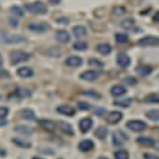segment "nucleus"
<instances>
[{"label": "nucleus", "instance_id": "obj_1", "mask_svg": "<svg viewBox=\"0 0 159 159\" xmlns=\"http://www.w3.org/2000/svg\"><path fill=\"white\" fill-rule=\"evenodd\" d=\"M25 8L29 12L35 15H44V14H47V11H48L47 6L44 2H42V1H35V2L26 3Z\"/></svg>", "mask_w": 159, "mask_h": 159}, {"label": "nucleus", "instance_id": "obj_2", "mask_svg": "<svg viewBox=\"0 0 159 159\" xmlns=\"http://www.w3.org/2000/svg\"><path fill=\"white\" fill-rule=\"evenodd\" d=\"M29 58H30V55L23 51H15V52H12L11 55H10V60H11V63L14 65L19 64V63L26 62V61H28Z\"/></svg>", "mask_w": 159, "mask_h": 159}, {"label": "nucleus", "instance_id": "obj_3", "mask_svg": "<svg viewBox=\"0 0 159 159\" xmlns=\"http://www.w3.org/2000/svg\"><path fill=\"white\" fill-rule=\"evenodd\" d=\"M139 46H159V37L156 36H145L137 42Z\"/></svg>", "mask_w": 159, "mask_h": 159}, {"label": "nucleus", "instance_id": "obj_4", "mask_svg": "<svg viewBox=\"0 0 159 159\" xmlns=\"http://www.w3.org/2000/svg\"><path fill=\"white\" fill-rule=\"evenodd\" d=\"M28 28L34 33H45L48 30V25L45 23H31L28 25Z\"/></svg>", "mask_w": 159, "mask_h": 159}, {"label": "nucleus", "instance_id": "obj_5", "mask_svg": "<svg viewBox=\"0 0 159 159\" xmlns=\"http://www.w3.org/2000/svg\"><path fill=\"white\" fill-rule=\"evenodd\" d=\"M65 64L70 67H79L83 64V60L82 57L72 55V56H68L65 60Z\"/></svg>", "mask_w": 159, "mask_h": 159}, {"label": "nucleus", "instance_id": "obj_6", "mask_svg": "<svg viewBox=\"0 0 159 159\" xmlns=\"http://www.w3.org/2000/svg\"><path fill=\"white\" fill-rule=\"evenodd\" d=\"M55 38H56L57 42H60L62 44H67L71 39V36L67 31L64 30V29H60L55 33Z\"/></svg>", "mask_w": 159, "mask_h": 159}, {"label": "nucleus", "instance_id": "obj_7", "mask_svg": "<svg viewBox=\"0 0 159 159\" xmlns=\"http://www.w3.org/2000/svg\"><path fill=\"white\" fill-rule=\"evenodd\" d=\"M127 127L132 131H142L145 130L147 125H146L145 122L139 121V120H132V121H129L127 123Z\"/></svg>", "mask_w": 159, "mask_h": 159}, {"label": "nucleus", "instance_id": "obj_8", "mask_svg": "<svg viewBox=\"0 0 159 159\" xmlns=\"http://www.w3.org/2000/svg\"><path fill=\"white\" fill-rule=\"evenodd\" d=\"M100 76V72L98 71H85L83 72L81 75H80V77L82 80H84V81H95V80L98 79V77Z\"/></svg>", "mask_w": 159, "mask_h": 159}, {"label": "nucleus", "instance_id": "obj_9", "mask_svg": "<svg viewBox=\"0 0 159 159\" xmlns=\"http://www.w3.org/2000/svg\"><path fill=\"white\" fill-rule=\"evenodd\" d=\"M113 145L114 146H122L125 143V140H128V136H125L122 131H118L113 134Z\"/></svg>", "mask_w": 159, "mask_h": 159}, {"label": "nucleus", "instance_id": "obj_10", "mask_svg": "<svg viewBox=\"0 0 159 159\" xmlns=\"http://www.w3.org/2000/svg\"><path fill=\"white\" fill-rule=\"evenodd\" d=\"M153 71V67L150 65H145V64H140L139 66H137L136 72L139 74L140 76H148L149 74H151Z\"/></svg>", "mask_w": 159, "mask_h": 159}, {"label": "nucleus", "instance_id": "obj_11", "mask_svg": "<svg viewBox=\"0 0 159 159\" xmlns=\"http://www.w3.org/2000/svg\"><path fill=\"white\" fill-rule=\"evenodd\" d=\"M38 123H39V125L44 130L48 131V132H54L55 129H56V125H55L53 121H51V120L42 119L38 121Z\"/></svg>", "mask_w": 159, "mask_h": 159}, {"label": "nucleus", "instance_id": "obj_12", "mask_svg": "<svg viewBox=\"0 0 159 159\" xmlns=\"http://www.w3.org/2000/svg\"><path fill=\"white\" fill-rule=\"evenodd\" d=\"M116 63H118L121 67H128V66L130 65L131 60H130V57L127 54H125V53H119L118 56H116Z\"/></svg>", "mask_w": 159, "mask_h": 159}, {"label": "nucleus", "instance_id": "obj_13", "mask_svg": "<svg viewBox=\"0 0 159 159\" xmlns=\"http://www.w3.org/2000/svg\"><path fill=\"white\" fill-rule=\"evenodd\" d=\"M121 119H122V113L119 111H112L108 116V122L111 123V125L118 123L119 121H121Z\"/></svg>", "mask_w": 159, "mask_h": 159}, {"label": "nucleus", "instance_id": "obj_14", "mask_svg": "<svg viewBox=\"0 0 159 159\" xmlns=\"http://www.w3.org/2000/svg\"><path fill=\"white\" fill-rule=\"evenodd\" d=\"M12 95H14V97L20 98V99H25V98L31 97V91L30 90H28V89L19 88V89H17L14 93H12Z\"/></svg>", "mask_w": 159, "mask_h": 159}, {"label": "nucleus", "instance_id": "obj_15", "mask_svg": "<svg viewBox=\"0 0 159 159\" xmlns=\"http://www.w3.org/2000/svg\"><path fill=\"white\" fill-rule=\"evenodd\" d=\"M57 112H60V113L67 116H72L75 114V110L72 107H70V105H60L57 108Z\"/></svg>", "mask_w": 159, "mask_h": 159}, {"label": "nucleus", "instance_id": "obj_16", "mask_svg": "<svg viewBox=\"0 0 159 159\" xmlns=\"http://www.w3.org/2000/svg\"><path fill=\"white\" fill-rule=\"evenodd\" d=\"M73 34L76 38H82V37H85L86 34H88V30L84 26L77 25L73 28Z\"/></svg>", "mask_w": 159, "mask_h": 159}, {"label": "nucleus", "instance_id": "obj_17", "mask_svg": "<svg viewBox=\"0 0 159 159\" xmlns=\"http://www.w3.org/2000/svg\"><path fill=\"white\" fill-rule=\"evenodd\" d=\"M92 125H93L92 120L86 118V119H83L80 121V129H81V131H82L83 134H85V132H88L92 128Z\"/></svg>", "mask_w": 159, "mask_h": 159}, {"label": "nucleus", "instance_id": "obj_18", "mask_svg": "<svg viewBox=\"0 0 159 159\" xmlns=\"http://www.w3.org/2000/svg\"><path fill=\"white\" fill-rule=\"evenodd\" d=\"M93 147H94L93 141H92V140H89V139L83 140V141L80 142V145H79V149H80V150L84 151V152H86V151L93 149Z\"/></svg>", "mask_w": 159, "mask_h": 159}, {"label": "nucleus", "instance_id": "obj_19", "mask_svg": "<svg viewBox=\"0 0 159 159\" xmlns=\"http://www.w3.org/2000/svg\"><path fill=\"white\" fill-rule=\"evenodd\" d=\"M16 132H19L21 134H25V136H30L35 132V130L30 127H27V125H18L15 128Z\"/></svg>", "mask_w": 159, "mask_h": 159}, {"label": "nucleus", "instance_id": "obj_20", "mask_svg": "<svg viewBox=\"0 0 159 159\" xmlns=\"http://www.w3.org/2000/svg\"><path fill=\"white\" fill-rule=\"evenodd\" d=\"M111 94L114 95V97H120V95H123V94L127 93V89L122 85H113L111 88Z\"/></svg>", "mask_w": 159, "mask_h": 159}, {"label": "nucleus", "instance_id": "obj_21", "mask_svg": "<svg viewBox=\"0 0 159 159\" xmlns=\"http://www.w3.org/2000/svg\"><path fill=\"white\" fill-rule=\"evenodd\" d=\"M17 74L20 77H30L34 75V72H33V70H31L30 67H26V66H24V67H20L19 70H18Z\"/></svg>", "mask_w": 159, "mask_h": 159}, {"label": "nucleus", "instance_id": "obj_22", "mask_svg": "<svg viewBox=\"0 0 159 159\" xmlns=\"http://www.w3.org/2000/svg\"><path fill=\"white\" fill-rule=\"evenodd\" d=\"M137 142H139L140 145L146 146V147H151L155 145V140L152 138H149V137H139L137 139Z\"/></svg>", "mask_w": 159, "mask_h": 159}, {"label": "nucleus", "instance_id": "obj_23", "mask_svg": "<svg viewBox=\"0 0 159 159\" xmlns=\"http://www.w3.org/2000/svg\"><path fill=\"white\" fill-rule=\"evenodd\" d=\"M97 51L100 52L102 55H109L112 52V47L109 44H100L97 46Z\"/></svg>", "mask_w": 159, "mask_h": 159}, {"label": "nucleus", "instance_id": "obj_24", "mask_svg": "<svg viewBox=\"0 0 159 159\" xmlns=\"http://www.w3.org/2000/svg\"><path fill=\"white\" fill-rule=\"evenodd\" d=\"M132 100L130 98H123V99H118L114 101V105H118V107H122V108H128L129 105L131 104Z\"/></svg>", "mask_w": 159, "mask_h": 159}, {"label": "nucleus", "instance_id": "obj_25", "mask_svg": "<svg viewBox=\"0 0 159 159\" xmlns=\"http://www.w3.org/2000/svg\"><path fill=\"white\" fill-rule=\"evenodd\" d=\"M134 26H136V21H134V18H127V19L121 21V27H123L125 29H128V30H131Z\"/></svg>", "mask_w": 159, "mask_h": 159}, {"label": "nucleus", "instance_id": "obj_26", "mask_svg": "<svg viewBox=\"0 0 159 159\" xmlns=\"http://www.w3.org/2000/svg\"><path fill=\"white\" fill-rule=\"evenodd\" d=\"M20 116L26 120H35V113L34 111L30 109H24L20 111Z\"/></svg>", "mask_w": 159, "mask_h": 159}, {"label": "nucleus", "instance_id": "obj_27", "mask_svg": "<svg viewBox=\"0 0 159 159\" xmlns=\"http://www.w3.org/2000/svg\"><path fill=\"white\" fill-rule=\"evenodd\" d=\"M114 38L119 44H125L129 40V36L127 34H123V33H116Z\"/></svg>", "mask_w": 159, "mask_h": 159}, {"label": "nucleus", "instance_id": "obj_28", "mask_svg": "<svg viewBox=\"0 0 159 159\" xmlns=\"http://www.w3.org/2000/svg\"><path fill=\"white\" fill-rule=\"evenodd\" d=\"M146 103H159V93L149 94L145 98Z\"/></svg>", "mask_w": 159, "mask_h": 159}, {"label": "nucleus", "instance_id": "obj_29", "mask_svg": "<svg viewBox=\"0 0 159 159\" xmlns=\"http://www.w3.org/2000/svg\"><path fill=\"white\" fill-rule=\"evenodd\" d=\"M61 129H62V131H64V134H70V136L74 134V130L70 123L62 122L61 123Z\"/></svg>", "mask_w": 159, "mask_h": 159}, {"label": "nucleus", "instance_id": "obj_30", "mask_svg": "<svg viewBox=\"0 0 159 159\" xmlns=\"http://www.w3.org/2000/svg\"><path fill=\"white\" fill-rule=\"evenodd\" d=\"M107 134H108V129L105 128V127H100L95 131V136L98 138H100V139H104L105 137H107Z\"/></svg>", "mask_w": 159, "mask_h": 159}, {"label": "nucleus", "instance_id": "obj_31", "mask_svg": "<svg viewBox=\"0 0 159 159\" xmlns=\"http://www.w3.org/2000/svg\"><path fill=\"white\" fill-rule=\"evenodd\" d=\"M146 116H148V119L152 120V121H157L159 120V111L158 110H149L146 113Z\"/></svg>", "mask_w": 159, "mask_h": 159}, {"label": "nucleus", "instance_id": "obj_32", "mask_svg": "<svg viewBox=\"0 0 159 159\" xmlns=\"http://www.w3.org/2000/svg\"><path fill=\"white\" fill-rule=\"evenodd\" d=\"M7 40V43H18V42H24V40H26L25 37L23 36H18V35H12V36H10Z\"/></svg>", "mask_w": 159, "mask_h": 159}, {"label": "nucleus", "instance_id": "obj_33", "mask_svg": "<svg viewBox=\"0 0 159 159\" xmlns=\"http://www.w3.org/2000/svg\"><path fill=\"white\" fill-rule=\"evenodd\" d=\"M12 142H14L15 145L19 146V147H23V148H29L30 147V143L27 141H24V140H20L18 138H14L12 139Z\"/></svg>", "mask_w": 159, "mask_h": 159}, {"label": "nucleus", "instance_id": "obj_34", "mask_svg": "<svg viewBox=\"0 0 159 159\" xmlns=\"http://www.w3.org/2000/svg\"><path fill=\"white\" fill-rule=\"evenodd\" d=\"M114 158L116 159H129V153L125 150H119L114 153Z\"/></svg>", "mask_w": 159, "mask_h": 159}, {"label": "nucleus", "instance_id": "obj_35", "mask_svg": "<svg viewBox=\"0 0 159 159\" xmlns=\"http://www.w3.org/2000/svg\"><path fill=\"white\" fill-rule=\"evenodd\" d=\"M10 11L16 15V16H18V17H24L23 8H20V7H18V6H12L11 8H10Z\"/></svg>", "mask_w": 159, "mask_h": 159}, {"label": "nucleus", "instance_id": "obj_36", "mask_svg": "<svg viewBox=\"0 0 159 159\" xmlns=\"http://www.w3.org/2000/svg\"><path fill=\"white\" fill-rule=\"evenodd\" d=\"M73 47L76 51H85L88 48V44L84 43V42H76V43H74Z\"/></svg>", "mask_w": 159, "mask_h": 159}, {"label": "nucleus", "instance_id": "obj_37", "mask_svg": "<svg viewBox=\"0 0 159 159\" xmlns=\"http://www.w3.org/2000/svg\"><path fill=\"white\" fill-rule=\"evenodd\" d=\"M127 12V10H125V7H114L113 8V14L114 15H118V16H120V15H123Z\"/></svg>", "mask_w": 159, "mask_h": 159}, {"label": "nucleus", "instance_id": "obj_38", "mask_svg": "<svg viewBox=\"0 0 159 159\" xmlns=\"http://www.w3.org/2000/svg\"><path fill=\"white\" fill-rule=\"evenodd\" d=\"M89 65H92V66H98V67H102L103 66V63L99 60H95V58H91V60L89 61Z\"/></svg>", "mask_w": 159, "mask_h": 159}, {"label": "nucleus", "instance_id": "obj_39", "mask_svg": "<svg viewBox=\"0 0 159 159\" xmlns=\"http://www.w3.org/2000/svg\"><path fill=\"white\" fill-rule=\"evenodd\" d=\"M123 81H125L127 85H134V84H137V80L132 76H127Z\"/></svg>", "mask_w": 159, "mask_h": 159}, {"label": "nucleus", "instance_id": "obj_40", "mask_svg": "<svg viewBox=\"0 0 159 159\" xmlns=\"http://www.w3.org/2000/svg\"><path fill=\"white\" fill-rule=\"evenodd\" d=\"M77 105H79V108L83 111H86V110H90V109H91V105L86 102H83V101H80V102L77 103Z\"/></svg>", "mask_w": 159, "mask_h": 159}, {"label": "nucleus", "instance_id": "obj_41", "mask_svg": "<svg viewBox=\"0 0 159 159\" xmlns=\"http://www.w3.org/2000/svg\"><path fill=\"white\" fill-rule=\"evenodd\" d=\"M8 114V109L5 107H0V119H2Z\"/></svg>", "mask_w": 159, "mask_h": 159}, {"label": "nucleus", "instance_id": "obj_42", "mask_svg": "<svg viewBox=\"0 0 159 159\" xmlns=\"http://www.w3.org/2000/svg\"><path fill=\"white\" fill-rule=\"evenodd\" d=\"M84 95H90V97H93V99H100L101 98V95H99L98 93H95V92L93 91H88V92H84Z\"/></svg>", "mask_w": 159, "mask_h": 159}, {"label": "nucleus", "instance_id": "obj_43", "mask_svg": "<svg viewBox=\"0 0 159 159\" xmlns=\"http://www.w3.org/2000/svg\"><path fill=\"white\" fill-rule=\"evenodd\" d=\"M145 159H159V157L151 153H145Z\"/></svg>", "mask_w": 159, "mask_h": 159}, {"label": "nucleus", "instance_id": "obj_44", "mask_svg": "<svg viewBox=\"0 0 159 159\" xmlns=\"http://www.w3.org/2000/svg\"><path fill=\"white\" fill-rule=\"evenodd\" d=\"M9 74L6 70H0V77H8Z\"/></svg>", "mask_w": 159, "mask_h": 159}, {"label": "nucleus", "instance_id": "obj_45", "mask_svg": "<svg viewBox=\"0 0 159 159\" xmlns=\"http://www.w3.org/2000/svg\"><path fill=\"white\" fill-rule=\"evenodd\" d=\"M152 20H153V21H155V23H159V10L156 12V14L153 15Z\"/></svg>", "mask_w": 159, "mask_h": 159}, {"label": "nucleus", "instance_id": "obj_46", "mask_svg": "<svg viewBox=\"0 0 159 159\" xmlns=\"http://www.w3.org/2000/svg\"><path fill=\"white\" fill-rule=\"evenodd\" d=\"M9 23H11V24H12V26H14L15 28H16V27L18 26V23H17V21H15V20L12 19V18H10V19H9Z\"/></svg>", "mask_w": 159, "mask_h": 159}, {"label": "nucleus", "instance_id": "obj_47", "mask_svg": "<svg viewBox=\"0 0 159 159\" xmlns=\"http://www.w3.org/2000/svg\"><path fill=\"white\" fill-rule=\"evenodd\" d=\"M49 1H51L53 5H57V3H60L61 0H49Z\"/></svg>", "mask_w": 159, "mask_h": 159}, {"label": "nucleus", "instance_id": "obj_48", "mask_svg": "<svg viewBox=\"0 0 159 159\" xmlns=\"http://www.w3.org/2000/svg\"><path fill=\"white\" fill-rule=\"evenodd\" d=\"M103 112H104V110H103V109H98V110H97V114H102Z\"/></svg>", "mask_w": 159, "mask_h": 159}, {"label": "nucleus", "instance_id": "obj_49", "mask_svg": "<svg viewBox=\"0 0 159 159\" xmlns=\"http://www.w3.org/2000/svg\"><path fill=\"white\" fill-rule=\"evenodd\" d=\"M2 64V57H1V55H0V65Z\"/></svg>", "mask_w": 159, "mask_h": 159}, {"label": "nucleus", "instance_id": "obj_50", "mask_svg": "<svg viewBox=\"0 0 159 159\" xmlns=\"http://www.w3.org/2000/svg\"><path fill=\"white\" fill-rule=\"evenodd\" d=\"M33 159H43V158H39V157H34Z\"/></svg>", "mask_w": 159, "mask_h": 159}, {"label": "nucleus", "instance_id": "obj_51", "mask_svg": "<svg viewBox=\"0 0 159 159\" xmlns=\"http://www.w3.org/2000/svg\"><path fill=\"white\" fill-rule=\"evenodd\" d=\"M99 159H108V158H105V157H101V158H99Z\"/></svg>", "mask_w": 159, "mask_h": 159}, {"label": "nucleus", "instance_id": "obj_52", "mask_svg": "<svg viewBox=\"0 0 159 159\" xmlns=\"http://www.w3.org/2000/svg\"><path fill=\"white\" fill-rule=\"evenodd\" d=\"M0 98H1V97H0Z\"/></svg>", "mask_w": 159, "mask_h": 159}]
</instances>
